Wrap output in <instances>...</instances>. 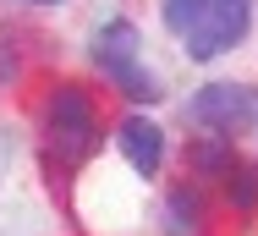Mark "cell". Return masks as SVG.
Returning a JSON list of instances; mask_svg holds the SVG:
<instances>
[{"label":"cell","instance_id":"obj_1","mask_svg":"<svg viewBox=\"0 0 258 236\" xmlns=\"http://www.w3.org/2000/svg\"><path fill=\"white\" fill-rule=\"evenodd\" d=\"M50 143L55 154H60V165H83L88 154H94V143H99V121H94V104L83 88H55L50 99Z\"/></svg>","mask_w":258,"mask_h":236},{"label":"cell","instance_id":"obj_2","mask_svg":"<svg viewBox=\"0 0 258 236\" xmlns=\"http://www.w3.org/2000/svg\"><path fill=\"white\" fill-rule=\"evenodd\" d=\"M94 61H99L104 77L121 83L126 99H138V104H154L159 99V83L138 66V28H132V22H110L99 39H94Z\"/></svg>","mask_w":258,"mask_h":236},{"label":"cell","instance_id":"obj_3","mask_svg":"<svg viewBox=\"0 0 258 236\" xmlns=\"http://www.w3.org/2000/svg\"><path fill=\"white\" fill-rule=\"evenodd\" d=\"M247 22H253V0H209L204 17H198L192 33H187V55H192V61L225 55V49L247 33Z\"/></svg>","mask_w":258,"mask_h":236},{"label":"cell","instance_id":"obj_4","mask_svg":"<svg viewBox=\"0 0 258 236\" xmlns=\"http://www.w3.org/2000/svg\"><path fill=\"white\" fill-rule=\"evenodd\" d=\"M192 115H198L204 127H214V132H231V127H242V121L258 115V99L247 94V88L214 83V88H204V94L192 99Z\"/></svg>","mask_w":258,"mask_h":236},{"label":"cell","instance_id":"obj_5","mask_svg":"<svg viewBox=\"0 0 258 236\" xmlns=\"http://www.w3.org/2000/svg\"><path fill=\"white\" fill-rule=\"evenodd\" d=\"M115 143H121L126 165H132V170H143V176H154L159 159H165V132H159L154 121H143V115H126V121H121V132H115Z\"/></svg>","mask_w":258,"mask_h":236},{"label":"cell","instance_id":"obj_6","mask_svg":"<svg viewBox=\"0 0 258 236\" xmlns=\"http://www.w3.org/2000/svg\"><path fill=\"white\" fill-rule=\"evenodd\" d=\"M225 192H231L236 209H258V176H253V170L231 165V170H225Z\"/></svg>","mask_w":258,"mask_h":236},{"label":"cell","instance_id":"obj_7","mask_svg":"<svg viewBox=\"0 0 258 236\" xmlns=\"http://www.w3.org/2000/svg\"><path fill=\"white\" fill-rule=\"evenodd\" d=\"M204 6H209V0H165V28L187 39V33H192V22L204 17Z\"/></svg>","mask_w":258,"mask_h":236},{"label":"cell","instance_id":"obj_8","mask_svg":"<svg viewBox=\"0 0 258 236\" xmlns=\"http://www.w3.org/2000/svg\"><path fill=\"white\" fill-rule=\"evenodd\" d=\"M33 6H55V0H33Z\"/></svg>","mask_w":258,"mask_h":236}]
</instances>
